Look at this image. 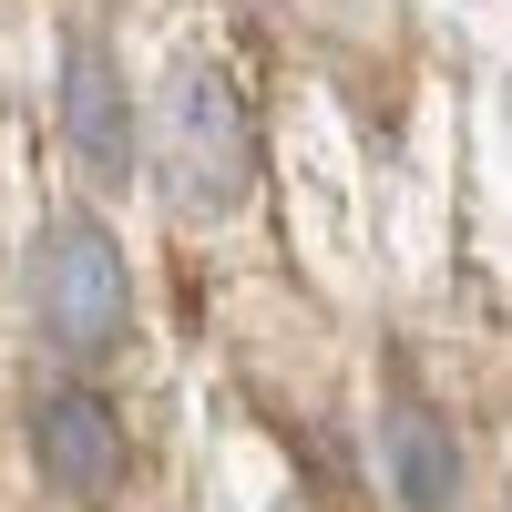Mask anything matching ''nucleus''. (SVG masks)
<instances>
[{"instance_id":"obj_7","label":"nucleus","mask_w":512,"mask_h":512,"mask_svg":"<svg viewBox=\"0 0 512 512\" xmlns=\"http://www.w3.org/2000/svg\"><path fill=\"white\" fill-rule=\"evenodd\" d=\"M277 512H308V502H277Z\"/></svg>"},{"instance_id":"obj_6","label":"nucleus","mask_w":512,"mask_h":512,"mask_svg":"<svg viewBox=\"0 0 512 512\" xmlns=\"http://www.w3.org/2000/svg\"><path fill=\"white\" fill-rule=\"evenodd\" d=\"M502 134H512V93H502Z\"/></svg>"},{"instance_id":"obj_5","label":"nucleus","mask_w":512,"mask_h":512,"mask_svg":"<svg viewBox=\"0 0 512 512\" xmlns=\"http://www.w3.org/2000/svg\"><path fill=\"white\" fill-rule=\"evenodd\" d=\"M379 472H390L400 512H451L461 502V441H451V420L431 400L390 390V410H379Z\"/></svg>"},{"instance_id":"obj_3","label":"nucleus","mask_w":512,"mask_h":512,"mask_svg":"<svg viewBox=\"0 0 512 512\" xmlns=\"http://www.w3.org/2000/svg\"><path fill=\"white\" fill-rule=\"evenodd\" d=\"M31 461L41 482L72 492V502H113L123 492V420L103 390H82V379H62V390L31 400Z\"/></svg>"},{"instance_id":"obj_2","label":"nucleus","mask_w":512,"mask_h":512,"mask_svg":"<svg viewBox=\"0 0 512 512\" xmlns=\"http://www.w3.org/2000/svg\"><path fill=\"white\" fill-rule=\"evenodd\" d=\"M31 318L62 359H103L134 328V277H123V246L103 236V216H52L31 246Z\"/></svg>"},{"instance_id":"obj_1","label":"nucleus","mask_w":512,"mask_h":512,"mask_svg":"<svg viewBox=\"0 0 512 512\" xmlns=\"http://www.w3.org/2000/svg\"><path fill=\"white\" fill-rule=\"evenodd\" d=\"M154 164H164L175 216H236V205L256 195V113H246V82L226 62H185L175 82H164Z\"/></svg>"},{"instance_id":"obj_4","label":"nucleus","mask_w":512,"mask_h":512,"mask_svg":"<svg viewBox=\"0 0 512 512\" xmlns=\"http://www.w3.org/2000/svg\"><path fill=\"white\" fill-rule=\"evenodd\" d=\"M62 134L82 154V175L103 185H134V93H123V72L93 31L62 41Z\"/></svg>"}]
</instances>
